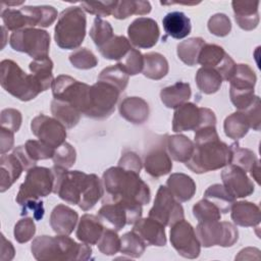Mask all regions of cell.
I'll return each instance as SVG.
<instances>
[{
  "label": "cell",
  "mask_w": 261,
  "mask_h": 261,
  "mask_svg": "<svg viewBox=\"0 0 261 261\" xmlns=\"http://www.w3.org/2000/svg\"><path fill=\"white\" fill-rule=\"evenodd\" d=\"M102 203L130 202L146 205L150 202L151 192L140 173L113 166L104 171L102 176Z\"/></svg>",
  "instance_id": "obj_1"
},
{
  "label": "cell",
  "mask_w": 261,
  "mask_h": 261,
  "mask_svg": "<svg viewBox=\"0 0 261 261\" xmlns=\"http://www.w3.org/2000/svg\"><path fill=\"white\" fill-rule=\"evenodd\" d=\"M32 254L39 261L88 260L92 249L88 244H79L67 236L37 237L31 246Z\"/></svg>",
  "instance_id": "obj_2"
},
{
  "label": "cell",
  "mask_w": 261,
  "mask_h": 261,
  "mask_svg": "<svg viewBox=\"0 0 261 261\" xmlns=\"http://www.w3.org/2000/svg\"><path fill=\"white\" fill-rule=\"evenodd\" d=\"M194 152L185 163L195 173H204L227 166L231 162L230 147L218 139L194 143Z\"/></svg>",
  "instance_id": "obj_3"
},
{
  "label": "cell",
  "mask_w": 261,
  "mask_h": 261,
  "mask_svg": "<svg viewBox=\"0 0 261 261\" xmlns=\"http://www.w3.org/2000/svg\"><path fill=\"white\" fill-rule=\"evenodd\" d=\"M86 27L87 18L84 10L79 6L67 7L60 13L55 25V43L61 49H76L85 39Z\"/></svg>",
  "instance_id": "obj_4"
},
{
  "label": "cell",
  "mask_w": 261,
  "mask_h": 261,
  "mask_svg": "<svg viewBox=\"0 0 261 261\" xmlns=\"http://www.w3.org/2000/svg\"><path fill=\"white\" fill-rule=\"evenodd\" d=\"M0 65L1 87L13 97L20 101H30L43 92L36 77L24 72L13 60L4 59Z\"/></svg>",
  "instance_id": "obj_5"
},
{
  "label": "cell",
  "mask_w": 261,
  "mask_h": 261,
  "mask_svg": "<svg viewBox=\"0 0 261 261\" xmlns=\"http://www.w3.org/2000/svg\"><path fill=\"white\" fill-rule=\"evenodd\" d=\"M53 193L68 204L79 205L86 188L90 174L80 170L68 171L65 168L53 166Z\"/></svg>",
  "instance_id": "obj_6"
},
{
  "label": "cell",
  "mask_w": 261,
  "mask_h": 261,
  "mask_svg": "<svg viewBox=\"0 0 261 261\" xmlns=\"http://www.w3.org/2000/svg\"><path fill=\"white\" fill-rule=\"evenodd\" d=\"M120 92L112 85L98 81L90 87L87 110L84 115L94 119H104L112 114Z\"/></svg>",
  "instance_id": "obj_7"
},
{
  "label": "cell",
  "mask_w": 261,
  "mask_h": 261,
  "mask_svg": "<svg viewBox=\"0 0 261 261\" xmlns=\"http://www.w3.org/2000/svg\"><path fill=\"white\" fill-rule=\"evenodd\" d=\"M9 44L13 50L25 53L34 59L43 58L49 53L50 35L42 29L27 28L13 32Z\"/></svg>",
  "instance_id": "obj_8"
},
{
  "label": "cell",
  "mask_w": 261,
  "mask_h": 261,
  "mask_svg": "<svg viewBox=\"0 0 261 261\" xmlns=\"http://www.w3.org/2000/svg\"><path fill=\"white\" fill-rule=\"evenodd\" d=\"M216 116L214 112L205 107L190 102L175 108L172 119V130L174 133L197 130L206 125H215Z\"/></svg>",
  "instance_id": "obj_9"
},
{
  "label": "cell",
  "mask_w": 261,
  "mask_h": 261,
  "mask_svg": "<svg viewBox=\"0 0 261 261\" xmlns=\"http://www.w3.org/2000/svg\"><path fill=\"white\" fill-rule=\"evenodd\" d=\"M53 192V173L47 167L35 166L28 170L24 181L20 185L15 201L21 206L28 200H39Z\"/></svg>",
  "instance_id": "obj_10"
},
{
  "label": "cell",
  "mask_w": 261,
  "mask_h": 261,
  "mask_svg": "<svg viewBox=\"0 0 261 261\" xmlns=\"http://www.w3.org/2000/svg\"><path fill=\"white\" fill-rule=\"evenodd\" d=\"M196 234L200 244L209 248L212 246L231 247L239 240L237 227L227 221L199 222L196 227Z\"/></svg>",
  "instance_id": "obj_11"
},
{
  "label": "cell",
  "mask_w": 261,
  "mask_h": 261,
  "mask_svg": "<svg viewBox=\"0 0 261 261\" xmlns=\"http://www.w3.org/2000/svg\"><path fill=\"white\" fill-rule=\"evenodd\" d=\"M97 216L103 225L117 231L126 224L136 223L141 218L142 205L130 202L105 203L100 208Z\"/></svg>",
  "instance_id": "obj_12"
},
{
  "label": "cell",
  "mask_w": 261,
  "mask_h": 261,
  "mask_svg": "<svg viewBox=\"0 0 261 261\" xmlns=\"http://www.w3.org/2000/svg\"><path fill=\"white\" fill-rule=\"evenodd\" d=\"M90 87L66 74L58 75L51 86L54 99L68 102L82 114L87 110Z\"/></svg>",
  "instance_id": "obj_13"
},
{
  "label": "cell",
  "mask_w": 261,
  "mask_h": 261,
  "mask_svg": "<svg viewBox=\"0 0 261 261\" xmlns=\"http://www.w3.org/2000/svg\"><path fill=\"white\" fill-rule=\"evenodd\" d=\"M149 217L157 220L164 226H171L184 219L185 213L182 206L168 188L160 186L154 200V205L149 211Z\"/></svg>",
  "instance_id": "obj_14"
},
{
  "label": "cell",
  "mask_w": 261,
  "mask_h": 261,
  "mask_svg": "<svg viewBox=\"0 0 261 261\" xmlns=\"http://www.w3.org/2000/svg\"><path fill=\"white\" fill-rule=\"evenodd\" d=\"M170 243L182 257L195 259L201 252V244L192 224L181 219L170 226Z\"/></svg>",
  "instance_id": "obj_15"
},
{
  "label": "cell",
  "mask_w": 261,
  "mask_h": 261,
  "mask_svg": "<svg viewBox=\"0 0 261 261\" xmlns=\"http://www.w3.org/2000/svg\"><path fill=\"white\" fill-rule=\"evenodd\" d=\"M198 63L202 67L215 69L224 81H229L234 68L236 63L232 58L224 51V49L216 44H207L202 47Z\"/></svg>",
  "instance_id": "obj_16"
},
{
  "label": "cell",
  "mask_w": 261,
  "mask_h": 261,
  "mask_svg": "<svg viewBox=\"0 0 261 261\" xmlns=\"http://www.w3.org/2000/svg\"><path fill=\"white\" fill-rule=\"evenodd\" d=\"M65 128L56 118L44 114L37 115L31 122L33 135L55 149L64 143L66 138Z\"/></svg>",
  "instance_id": "obj_17"
},
{
  "label": "cell",
  "mask_w": 261,
  "mask_h": 261,
  "mask_svg": "<svg viewBox=\"0 0 261 261\" xmlns=\"http://www.w3.org/2000/svg\"><path fill=\"white\" fill-rule=\"evenodd\" d=\"M128 41L138 48H151L159 39V27L157 22L149 17L136 18L127 28Z\"/></svg>",
  "instance_id": "obj_18"
},
{
  "label": "cell",
  "mask_w": 261,
  "mask_h": 261,
  "mask_svg": "<svg viewBox=\"0 0 261 261\" xmlns=\"http://www.w3.org/2000/svg\"><path fill=\"white\" fill-rule=\"evenodd\" d=\"M224 188L234 198H245L253 194L254 185L246 171L237 165H227L221 172Z\"/></svg>",
  "instance_id": "obj_19"
},
{
  "label": "cell",
  "mask_w": 261,
  "mask_h": 261,
  "mask_svg": "<svg viewBox=\"0 0 261 261\" xmlns=\"http://www.w3.org/2000/svg\"><path fill=\"white\" fill-rule=\"evenodd\" d=\"M133 231L137 233L147 246L162 247L166 245L164 225L151 217L140 218L134 223Z\"/></svg>",
  "instance_id": "obj_20"
},
{
  "label": "cell",
  "mask_w": 261,
  "mask_h": 261,
  "mask_svg": "<svg viewBox=\"0 0 261 261\" xmlns=\"http://www.w3.org/2000/svg\"><path fill=\"white\" fill-rule=\"evenodd\" d=\"M77 219L79 215L73 209L63 204H59L55 206L51 212L50 225L57 234L68 236L73 231Z\"/></svg>",
  "instance_id": "obj_21"
},
{
  "label": "cell",
  "mask_w": 261,
  "mask_h": 261,
  "mask_svg": "<svg viewBox=\"0 0 261 261\" xmlns=\"http://www.w3.org/2000/svg\"><path fill=\"white\" fill-rule=\"evenodd\" d=\"M234 19L239 27L245 31H252L259 23V1H232Z\"/></svg>",
  "instance_id": "obj_22"
},
{
  "label": "cell",
  "mask_w": 261,
  "mask_h": 261,
  "mask_svg": "<svg viewBox=\"0 0 261 261\" xmlns=\"http://www.w3.org/2000/svg\"><path fill=\"white\" fill-rule=\"evenodd\" d=\"M119 113L134 124H142L149 117V105L140 97H126L119 104Z\"/></svg>",
  "instance_id": "obj_23"
},
{
  "label": "cell",
  "mask_w": 261,
  "mask_h": 261,
  "mask_svg": "<svg viewBox=\"0 0 261 261\" xmlns=\"http://www.w3.org/2000/svg\"><path fill=\"white\" fill-rule=\"evenodd\" d=\"M24 167L18 157L12 154H2L0 157V192L8 190L20 176Z\"/></svg>",
  "instance_id": "obj_24"
},
{
  "label": "cell",
  "mask_w": 261,
  "mask_h": 261,
  "mask_svg": "<svg viewBox=\"0 0 261 261\" xmlns=\"http://www.w3.org/2000/svg\"><path fill=\"white\" fill-rule=\"evenodd\" d=\"M231 219L237 225L250 227L257 226L260 223L261 213L258 205L248 202H234L230 208Z\"/></svg>",
  "instance_id": "obj_25"
},
{
  "label": "cell",
  "mask_w": 261,
  "mask_h": 261,
  "mask_svg": "<svg viewBox=\"0 0 261 261\" xmlns=\"http://www.w3.org/2000/svg\"><path fill=\"white\" fill-rule=\"evenodd\" d=\"M104 225L98 216L84 214L77 224L75 236L79 241L88 245H95L100 240Z\"/></svg>",
  "instance_id": "obj_26"
},
{
  "label": "cell",
  "mask_w": 261,
  "mask_h": 261,
  "mask_svg": "<svg viewBox=\"0 0 261 261\" xmlns=\"http://www.w3.org/2000/svg\"><path fill=\"white\" fill-rule=\"evenodd\" d=\"M144 166L151 176L160 177L171 171L172 162L168 153L163 148L158 147L146 155Z\"/></svg>",
  "instance_id": "obj_27"
},
{
  "label": "cell",
  "mask_w": 261,
  "mask_h": 261,
  "mask_svg": "<svg viewBox=\"0 0 261 261\" xmlns=\"http://www.w3.org/2000/svg\"><path fill=\"white\" fill-rule=\"evenodd\" d=\"M166 186L178 202H187L193 198L196 192V184L193 178L185 173H172Z\"/></svg>",
  "instance_id": "obj_28"
},
{
  "label": "cell",
  "mask_w": 261,
  "mask_h": 261,
  "mask_svg": "<svg viewBox=\"0 0 261 261\" xmlns=\"http://www.w3.org/2000/svg\"><path fill=\"white\" fill-rule=\"evenodd\" d=\"M162 24L165 33L174 39L186 38L192 30L190 18L180 11L167 13L162 19Z\"/></svg>",
  "instance_id": "obj_29"
},
{
  "label": "cell",
  "mask_w": 261,
  "mask_h": 261,
  "mask_svg": "<svg viewBox=\"0 0 261 261\" xmlns=\"http://www.w3.org/2000/svg\"><path fill=\"white\" fill-rule=\"evenodd\" d=\"M191 95L190 84L184 82H177L171 86L165 87L160 92L161 101L167 108H177L188 102Z\"/></svg>",
  "instance_id": "obj_30"
},
{
  "label": "cell",
  "mask_w": 261,
  "mask_h": 261,
  "mask_svg": "<svg viewBox=\"0 0 261 261\" xmlns=\"http://www.w3.org/2000/svg\"><path fill=\"white\" fill-rule=\"evenodd\" d=\"M194 142L184 135L169 136L166 140V151L170 158L186 163L194 152Z\"/></svg>",
  "instance_id": "obj_31"
},
{
  "label": "cell",
  "mask_w": 261,
  "mask_h": 261,
  "mask_svg": "<svg viewBox=\"0 0 261 261\" xmlns=\"http://www.w3.org/2000/svg\"><path fill=\"white\" fill-rule=\"evenodd\" d=\"M20 9L27 15L30 28H34L36 25L47 28L50 27L57 18V11L52 6H23Z\"/></svg>",
  "instance_id": "obj_32"
},
{
  "label": "cell",
  "mask_w": 261,
  "mask_h": 261,
  "mask_svg": "<svg viewBox=\"0 0 261 261\" xmlns=\"http://www.w3.org/2000/svg\"><path fill=\"white\" fill-rule=\"evenodd\" d=\"M144 57V66L143 74L151 80H161L168 72V62L166 58L157 52H150L143 55Z\"/></svg>",
  "instance_id": "obj_33"
},
{
  "label": "cell",
  "mask_w": 261,
  "mask_h": 261,
  "mask_svg": "<svg viewBox=\"0 0 261 261\" xmlns=\"http://www.w3.org/2000/svg\"><path fill=\"white\" fill-rule=\"evenodd\" d=\"M51 112L54 118L60 121L67 128L75 126L82 115V113L71 104L57 99H54L51 102Z\"/></svg>",
  "instance_id": "obj_34"
},
{
  "label": "cell",
  "mask_w": 261,
  "mask_h": 261,
  "mask_svg": "<svg viewBox=\"0 0 261 261\" xmlns=\"http://www.w3.org/2000/svg\"><path fill=\"white\" fill-rule=\"evenodd\" d=\"M256 74L248 64H236L234 71L228 81L229 90L232 91H254L256 85Z\"/></svg>",
  "instance_id": "obj_35"
},
{
  "label": "cell",
  "mask_w": 261,
  "mask_h": 261,
  "mask_svg": "<svg viewBox=\"0 0 261 261\" xmlns=\"http://www.w3.org/2000/svg\"><path fill=\"white\" fill-rule=\"evenodd\" d=\"M250 128L251 126L248 116L243 111L233 112L224 119V133L228 138L232 140L242 139L248 134Z\"/></svg>",
  "instance_id": "obj_36"
},
{
  "label": "cell",
  "mask_w": 261,
  "mask_h": 261,
  "mask_svg": "<svg viewBox=\"0 0 261 261\" xmlns=\"http://www.w3.org/2000/svg\"><path fill=\"white\" fill-rule=\"evenodd\" d=\"M204 199L214 204L223 214L229 212L232 204L236 202V198L220 184L210 186L204 193Z\"/></svg>",
  "instance_id": "obj_37"
},
{
  "label": "cell",
  "mask_w": 261,
  "mask_h": 261,
  "mask_svg": "<svg viewBox=\"0 0 261 261\" xmlns=\"http://www.w3.org/2000/svg\"><path fill=\"white\" fill-rule=\"evenodd\" d=\"M29 68L32 74L36 77V80L40 84L42 91H46L52 86V83L54 81L53 73H52L53 62L48 56L34 59L30 63Z\"/></svg>",
  "instance_id": "obj_38"
},
{
  "label": "cell",
  "mask_w": 261,
  "mask_h": 261,
  "mask_svg": "<svg viewBox=\"0 0 261 261\" xmlns=\"http://www.w3.org/2000/svg\"><path fill=\"white\" fill-rule=\"evenodd\" d=\"M151 11V4L149 1H134L123 0L116 1L112 10L113 17L117 19H124L133 14L145 15Z\"/></svg>",
  "instance_id": "obj_39"
},
{
  "label": "cell",
  "mask_w": 261,
  "mask_h": 261,
  "mask_svg": "<svg viewBox=\"0 0 261 261\" xmlns=\"http://www.w3.org/2000/svg\"><path fill=\"white\" fill-rule=\"evenodd\" d=\"M221 75L213 68L201 67L196 73V84L199 90L207 95L216 93L222 84Z\"/></svg>",
  "instance_id": "obj_40"
},
{
  "label": "cell",
  "mask_w": 261,
  "mask_h": 261,
  "mask_svg": "<svg viewBox=\"0 0 261 261\" xmlns=\"http://www.w3.org/2000/svg\"><path fill=\"white\" fill-rule=\"evenodd\" d=\"M205 41L202 38H190L177 45V56L187 65L193 66L198 63V58Z\"/></svg>",
  "instance_id": "obj_41"
},
{
  "label": "cell",
  "mask_w": 261,
  "mask_h": 261,
  "mask_svg": "<svg viewBox=\"0 0 261 261\" xmlns=\"http://www.w3.org/2000/svg\"><path fill=\"white\" fill-rule=\"evenodd\" d=\"M98 49L104 58L119 61L132 49V46L125 37L113 36L106 44Z\"/></svg>",
  "instance_id": "obj_42"
},
{
  "label": "cell",
  "mask_w": 261,
  "mask_h": 261,
  "mask_svg": "<svg viewBox=\"0 0 261 261\" xmlns=\"http://www.w3.org/2000/svg\"><path fill=\"white\" fill-rule=\"evenodd\" d=\"M103 194L104 190L102 180L96 174H90L89 184L79 203L80 208L84 211L92 209L96 205V203L101 199V197H103Z\"/></svg>",
  "instance_id": "obj_43"
},
{
  "label": "cell",
  "mask_w": 261,
  "mask_h": 261,
  "mask_svg": "<svg viewBox=\"0 0 261 261\" xmlns=\"http://www.w3.org/2000/svg\"><path fill=\"white\" fill-rule=\"evenodd\" d=\"M128 74L116 63L115 65L104 68L99 76L98 81L108 83L114 86L120 93L124 91L128 84Z\"/></svg>",
  "instance_id": "obj_44"
},
{
  "label": "cell",
  "mask_w": 261,
  "mask_h": 261,
  "mask_svg": "<svg viewBox=\"0 0 261 261\" xmlns=\"http://www.w3.org/2000/svg\"><path fill=\"white\" fill-rule=\"evenodd\" d=\"M231 150V164L239 166L243 170L250 171L258 162L255 153L247 148H242L238 143L229 146Z\"/></svg>",
  "instance_id": "obj_45"
},
{
  "label": "cell",
  "mask_w": 261,
  "mask_h": 261,
  "mask_svg": "<svg viewBox=\"0 0 261 261\" xmlns=\"http://www.w3.org/2000/svg\"><path fill=\"white\" fill-rule=\"evenodd\" d=\"M146 244L144 241L133 230L124 233L120 238V252L123 255H127L132 258H140L145 250Z\"/></svg>",
  "instance_id": "obj_46"
},
{
  "label": "cell",
  "mask_w": 261,
  "mask_h": 261,
  "mask_svg": "<svg viewBox=\"0 0 261 261\" xmlns=\"http://www.w3.org/2000/svg\"><path fill=\"white\" fill-rule=\"evenodd\" d=\"M22 146L27 156L35 164H37L39 160L52 158L55 152V148L40 140H29Z\"/></svg>",
  "instance_id": "obj_47"
},
{
  "label": "cell",
  "mask_w": 261,
  "mask_h": 261,
  "mask_svg": "<svg viewBox=\"0 0 261 261\" xmlns=\"http://www.w3.org/2000/svg\"><path fill=\"white\" fill-rule=\"evenodd\" d=\"M1 18L3 20L4 27L8 31L15 32V31L30 28L28 17L21 11V9L3 8L1 11Z\"/></svg>",
  "instance_id": "obj_48"
},
{
  "label": "cell",
  "mask_w": 261,
  "mask_h": 261,
  "mask_svg": "<svg viewBox=\"0 0 261 261\" xmlns=\"http://www.w3.org/2000/svg\"><path fill=\"white\" fill-rule=\"evenodd\" d=\"M113 36V29L110 22L102 19L101 17H96L94 19L93 25L90 30V37L98 48L106 44Z\"/></svg>",
  "instance_id": "obj_49"
},
{
  "label": "cell",
  "mask_w": 261,
  "mask_h": 261,
  "mask_svg": "<svg viewBox=\"0 0 261 261\" xmlns=\"http://www.w3.org/2000/svg\"><path fill=\"white\" fill-rule=\"evenodd\" d=\"M193 214L199 222H208L221 219V212L219 209L206 199H203L194 205Z\"/></svg>",
  "instance_id": "obj_50"
},
{
  "label": "cell",
  "mask_w": 261,
  "mask_h": 261,
  "mask_svg": "<svg viewBox=\"0 0 261 261\" xmlns=\"http://www.w3.org/2000/svg\"><path fill=\"white\" fill-rule=\"evenodd\" d=\"M128 75H136L143 70L144 57L143 54L132 48L117 63Z\"/></svg>",
  "instance_id": "obj_51"
},
{
  "label": "cell",
  "mask_w": 261,
  "mask_h": 261,
  "mask_svg": "<svg viewBox=\"0 0 261 261\" xmlns=\"http://www.w3.org/2000/svg\"><path fill=\"white\" fill-rule=\"evenodd\" d=\"M97 246L102 254L107 256L115 255L120 250V238L116 233V230L104 228Z\"/></svg>",
  "instance_id": "obj_52"
},
{
  "label": "cell",
  "mask_w": 261,
  "mask_h": 261,
  "mask_svg": "<svg viewBox=\"0 0 261 261\" xmlns=\"http://www.w3.org/2000/svg\"><path fill=\"white\" fill-rule=\"evenodd\" d=\"M75 158L76 153L74 148L70 144L65 142L55 149L54 155L52 157L55 166L62 167L65 169L70 168L74 164Z\"/></svg>",
  "instance_id": "obj_53"
},
{
  "label": "cell",
  "mask_w": 261,
  "mask_h": 261,
  "mask_svg": "<svg viewBox=\"0 0 261 261\" xmlns=\"http://www.w3.org/2000/svg\"><path fill=\"white\" fill-rule=\"evenodd\" d=\"M70 63L79 69L94 68L98 64V59L94 53L87 48H80L69 55Z\"/></svg>",
  "instance_id": "obj_54"
},
{
  "label": "cell",
  "mask_w": 261,
  "mask_h": 261,
  "mask_svg": "<svg viewBox=\"0 0 261 261\" xmlns=\"http://www.w3.org/2000/svg\"><path fill=\"white\" fill-rule=\"evenodd\" d=\"M32 217H24L17 221L14 226L13 234L16 242L23 244L33 239L36 232V225Z\"/></svg>",
  "instance_id": "obj_55"
},
{
  "label": "cell",
  "mask_w": 261,
  "mask_h": 261,
  "mask_svg": "<svg viewBox=\"0 0 261 261\" xmlns=\"http://www.w3.org/2000/svg\"><path fill=\"white\" fill-rule=\"evenodd\" d=\"M208 30L211 34L217 37H225L230 33L231 22L223 13H216L208 20Z\"/></svg>",
  "instance_id": "obj_56"
},
{
  "label": "cell",
  "mask_w": 261,
  "mask_h": 261,
  "mask_svg": "<svg viewBox=\"0 0 261 261\" xmlns=\"http://www.w3.org/2000/svg\"><path fill=\"white\" fill-rule=\"evenodd\" d=\"M116 1H84L81 2L83 10L96 15L97 17L112 15Z\"/></svg>",
  "instance_id": "obj_57"
},
{
  "label": "cell",
  "mask_w": 261,
  "mask_h": 261,
  "mask_svg": "<svg viewBox=\"0 0 261 261\" xmlns=\"http://www.w3.org/2000/svg\"><path fill=\"white\" fill-rule=\"evenodd\" d=\"M21 113L13 108H6L1 111L0 123L2 127L8 128L13 133L17 132L21 125Z\"/></svg>",
  "instance_id": "obj_58"
},
{
  "label": "cell",
  "mask_w": 261,
  "mask_h": 261,
  "mask_svg": "<svg viewBox=\"0 0 261 261\" xmlns=\"http://www.w3.org/2000/svg\"><path fill=\"white\" fill-rule=\"evenodd\" d=\"M22 209L20 212L21 216L32 215V217L36 220H41L44 216L45 209L43 202L40 200H28L22 205Z\"/></svg>",
  "instance_id": "obj_59"
},
{
  "label": "cell",
  "mask_w": 261,
  "mask_h": 261,
  "mask_svg": "<svg viewBox=\"0 0 261 261\" xmlns=\"http://www.w3.org/2000/svg\"><path fill=\"white\" fill-rule=\"evenodd\" d=\"M118 166H120L124 169L140 173L143 163L137 153L128 151V152H125L122 154L121 158L118 161Z\"/></svg>",
  "instance_id": "obj_60"
},
{
  "label": "cell",
  "mask_w": 261,
  "mask_h": 261,
  "mask_svg": "<svg viewBox=\"0 0 261 261\" xmlns=\"http://www.w3.org/2000/svg\"><path fill=\"white\" fill-rule=\"evenodd\" d=\"M243 112H245L246 115L248 116L251 128H253L255 130H259L260 129V125H261L260 98L257 96L255 101H254V103L249 108L244 110Z\"/></svg>",
  "instance_id": "obj_61"
},
{
  "label": "cell",
  "mask_w": 261,
  "mask_h": 261,
  "mask_svg": "<svg viewBox=\"0 0 261 261\" xmlns=\"http://www.w3.org/2000/svg\"><path fill=\"white\" fill-rule=\"evenodd\" d=\"M13 132L5 128V127H0V153L5 154L9 150L12 149L13 144H14V136Z\"/></svg>",
  "instance_id": "obj_62"
},
{
  "label": "cell",
  "mask_w": 261,
  "mask_h": 261,
  "mask_svg": "<svg viewBox=\"0 0 261 261\" xmlns=\"http://www.w3.org/2000/svg\"><path fill=\"white\" fill-rule=\"evenodd\" d=\"M14 248L12 246V244L7 241L5 239V237L3 234H1V256L0 259L2 261H6V260H11L14 257Z\"/></svg>",
  "instance_id": "obj_63"
},
{
  "label": "cell",
  "mask_w": 261,
  "mask_h": 261,
  "mask_svg": "<svg viewBox=\"0 0 261 261\" xmlns=\"http://www.w3.org/2000/svg\"><path fill=\"white\" fill-rule=\"evenodd\" d=\"M13 153L18 157V159L20 160V162L22 163L24 170H29L32 167H35L36 164L30 160V158L27 156L24 150H23V146H18L13 150Z\"/></svg>",
  "instance_id": "obj_64"
}]
</instances>
